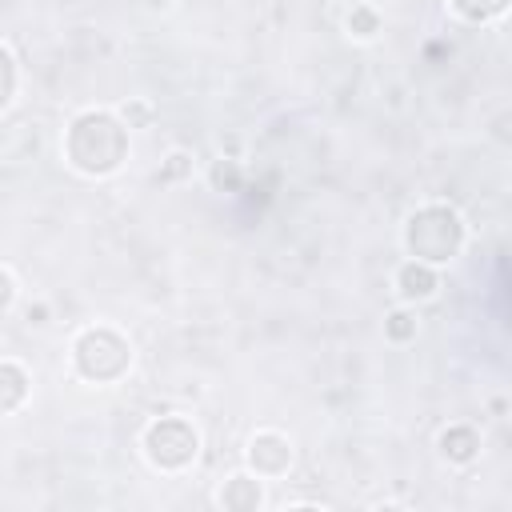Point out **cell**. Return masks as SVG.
<instances>
[{
    "mask_svg": "<svg viewBox=\"0 0 512 512\" xmlns=\"http://www.w3.org/2000/svg\"><path fill=\"white\" fill-rule=\"evenodd\" d=\"M64 160L80 176H92V180L120 172L128 160V124L104 108H88L72 116L64 132Z\"/></svg>",
    "mask_w": 512,
    "mask_h": 512,
    "instance_id": "6da1fadb",
    "label": "cell"
},
{
    "mask_svg": "<svg viewBox=\"0 0 512 512\" xmlns=\"http://www.w3.org/2000/svg\"><path fill=\"white\" fill-rule=\"evenodd\" d=\"M464 236H468L464 216L452 204H424L404 224V252L412 260H424V264L440 268V264L460 256Z\"/></svg>",
    "mask_w": 512,
    "mask_h": 512,
    "instance_id": "7a4b0ae2",
    "label": "cell"
},
{
    "mask_svg": "<svg viewBox=\"0 0 512 512\" xmlns=\"http://www.w3.org/2000/svg\"><path fill=\"white\" fill-rule=\"evenodd\" d=\"M72 368L88 384H116L132 368V344L108 324H92L72 340Z\"/></svg>",
    "mask_w": 512,
    "mask_h": 512,
    "instance_id": "3957f363",
    "label": "cell"
},
{
    "mask_svg": "<svg viewBox=\"0 0 512 512\" xmlns=\"http://www.w3.org/2000/svg\"><path fill=\"white\" fill-rule=\"evenodd\" d=\"M140 448H144V456H148L152 468H160V472H184L200 456V432L184 416H160V420H152L144 428Z\"/></svg>",
    "mask_w": 512,
    "mask_h": 512,
    "instance_id": "277c9868",
    "label": "cell"
},
{
    "mask_svg": "<svg viewBox=\"0 0 512 512\" xmlns=\"http://www.w3.org/2000/svg\"><path fill=\"white\" fill-rule=\"evenodd\" d=\"M292 440L284 436V432H276V428H260L252 440H248V452H244V460H248V472H256L260 480H280V476H288V468H292Z\"/></svg>",
    "mask_w": 512,
    "mask_h": 512,
    "instance_id": "5b68a950",
    "label": "cell"
},
{
    "mask_svg": "<svg viewBox=\"0 0 512 512\" xmlns=\"http://www.w3.org/2000/svg\"><path fill=\"white\" fill-rule=\"evenodd\" d=\"M396 292H400V300L404 304H420V300H432L436 292H440V272L432 268V264H424V260H404L400 268H396Z\"/></svg>",
    "mask_w": 512,
    "mask_h": 512,
    "instance_id": "8992f818",
    "label": "cell"
},
{
    "mask_svg": "<svg viewBox=\"0 0 512 512\" xmlns=\"http://www.w3.org/2000/svg\"><path fill=\"white\" fill-rule=\"evenodd\" d=\"M216 504L228 508V512H256L264 504V488H260V476L256 472H232L220 492H216Z\"/></svg>",
    "mask_w": 512,
    "mask_h": 512,
    "instance_id": "52a82bcc",
    "label": "cell"
},
{
    "mask_svg": "<svg viewBox=\"0 0 512 512\" xmlns=\"http://www.w3.org/2000/svg\"><path fill=\"white\" fill-rule=\"evenodd\" d=\"M436 448H440V456L448 460V464H472L476 456H480V448H484V440H480V432L472 428V424H448L440 436H436Z\"/></svg>",
    "mask_w": 512,
    "mask_h": 512,
    "instance_id": "ba28073f",
    "label": "cell"
},
{
    "mask_svg": "<svg viewBox=\"0 0 512 512\" xmlns=\"http://www.w3.org/2000/svg\"><path fill=\"white\" fill-rule=\"evenodd\" d=\"M28 388H32L28 372L16 360H0V416L16 412L28 400Z\"/></svg>",
    "mask_w": 512,
    "mask_h": 512,
    "instance_id": "9c48e42d",
    "label": "cell"
},
{
    "mask_svg": "<svg viewBox=\"0 0 512 512\" xmlns=\"http://www.w3.org/2000/svg\"><path fill=\"white\" fill-rule=\"evenodd\" d=\"M344 28H348L352 40H376L380 28H384V16L372 4H352L348 16H344Z\"/></svg>",
    "mask_w": 512,
    "mask_h": 512,
    "instance_id": "30bf717a",
    "label": "cell"
},
{
    "mask_svg": "<svg viewBox=\"0 0 512 512\" xmlns=\"http://www.w3.org/2000/svg\"><path fill=\"white\" fill-rule=\"evenodd\" d=\"M416 332H420L416 308L400 304V308H392V312L384 316V340H388V344H412V340H416Z\"/></svg>",
    "mask_w": 512,
    "mask_h": 512,
    "instance_id": "8fae6325",
    "label": "cell"
},
{
    "mask_svg": "<svg viewBox=\"0 0 512 512\" xmlns=\"http://www.w3.org/2000/svg\"><path fill=\"white\" fill-rule=\"evenodd\" d=\"M512 0H448V8L472 24H488V20H500L508 12Z\"/></svg>",
    "mask_w": 512,
    "mask_h": 512,
    "instance_id": "7c38bea8",
    "label": "cell"
},
{
    "mask_svg": "<svg viewBox=\"0 0 512 512\" xmlns=\"http://www.w3.org/2000/svg\"><path fill=\"white\" fill-rule=\"evenodd\" d=\"M192 172H196V160H192V152H168L164 160H160V172H156V180L160 184H184V180H192Z\"/></svg>",
    "mask_w": 512,
    "mask_h": 512,
    "instance_id": "4fadbf2b",
    "label": "cell"
},
{
    "mask_svg": "<svg viewBox=\"0 0 512 512\" xmlns=\"http://www.w3.org/2000/svg\"><path fill=\"white\" fill-rule=\"evenodd\" d=\"M208 180H212V188H216V192H236V188H240V164H236V160H228V156H220V160L212 164Z\"/></svg>",
    "mask_w": 512,
    "mask_h": 512,
    "instance_id": "5bb4252c",
    "label": "cell"
},
{
    "mask_svg": "<svg viewBox=\"0 0 512 512\" xmlns=\"http://www.w3.org/2000/svg\"><path fill=\"white\" fill-rule=\"evenodd\" d=\"M16 60H12V52L0 44V112L12 104V96H16Z\"/></svg>",
    "mask_w": 512,
    "mask_h": 512,
    "instance_id": "9a60e30c",
    "label": "cell"
},
{
    "mask_svg": "<svg viewBox=\"0 0 512 512\" xmlns=\"http://www.w3.org/2000/svg\"><path fill=\"white\" fill-rule=\"evenodd\" d=\"M120 120H124L128 128H148V124H152V104L128 100V104H120Z\"/></svg>",
    "mask_w": 512,
    "mask_h": 512,
    "instance_id": "2e32d148",
    "label": "cell"
},
{
    "mask_svg": "<svg viewBox=\"0 0 512 512\" xmlns=\"http://www.w3.org/2000/svg\"><path fill=\"white\" fill-rule=\"evenodd\" d=\"M16 304V276L8 268H0V312H8Z\"/></svg>",
    "mask_w": 512,
    "mask_h": 512,
    "instance_id": "e0dca14e",
    "label": "cell"
},
{
    "mask_svg": "<svg viewBox=\"0 0 512 512\" xmlns=\"http://www.w3.org/2000/svg\"><path fill=\"white\" fill-rule=\"evenodd\" d=\"M28 324H48V304H28Z\"/></svg>",
    "mask_w": 512,
    "mask_h": 512,
    "instance_id": "ac0fdd59",
    "label": "cell"
}]
</instances>
